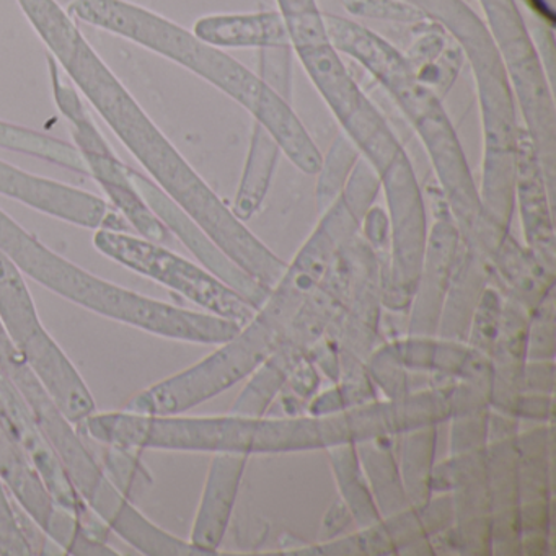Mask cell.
Returning <instances> with one entry per match:
<instances>
[{"instance_id": "6da1fadb", "label": "cell", "mask_w": 556, "mask_h": 556, "mask_svg": "<svg viewBox=\"0 0 556 556\" xmlns=\"http://www.w3.org/2000/svg\"><path fill=\"white\" fill-rule=\"evenodd\" d=\"M328 40L338 53L357 61L392 97L428 151L441 194L468 249L490 263L506 233L484 213L480 191L468 167L457 132L441 97L416 77L405 54L364 25L324 14Z\"/></svg>"}, {"instance_id": "7a4b0ae2", "label": "cell", "mask_w": 556, "mask_h": 556, "mask_svg": "<svg viewBox=\"0 0 556 556\" xmlns=\"http://www.w3.org/2000/svg\"><path fill=\"white\" fill-rule=\"evenodd\" d=\"M67 12L77 21L126 38L197 74L242 105L275 138L282 154L299 170L307 175L320 170L321 152L291 103L226 51L126 0H73Z\"/></svg>"}, {"instance_id": "3957f363", "label": "cell", "mask_w": 556, "mask_h": 556, "mask_svg": "<svg viewBox=\"0 0 556 556\" xmlns=\"http://www.w3.org/2000/svg\"><path fill=\"white\" fill-rule=\"evenodd\" d=\"M0 252L21 269L22 275L93 314L155 337L187 343H201L210 331V320L201 312L155 301L92 275L48 249L2 210Z\"/></svg>"}, {"instance_id": "277c9868", "label": "cell", "mask_w": 556, "mask_h": 556, "mask_svg": "<svg viewBox=\"0 0 556 556\" xmlns=\"http://www.w3.org/2000/svg\"><path fill=\"white\" fill-rule=\"evenodd\" d=\"M0 372H4L17 387L30 406L48 444L56 452L67 477L87 506L118 535L135 526L141 513L129 497L110 480L92 452L86 447L74 422L67 419L43 383L37 379L0 325Z\"/></svg>"}, {"instance_id": "5b68a950", "label": "cell", "mask_w": 556, "mask_h": 556, "mask_svg": "<svg viewBox=\"0 0 556 556\" xmlns=\"http://www.w3.org/2000/svg\"><path fill=\"white\" fill-rule=\"evenodd\" d=\"M348 245V243H346ZM350 260L346 247L338 253L320 285L301 305L282 334L275 353L249 377L230 413L265 416L299 364L308 359L327 334L334 337L350 292Z\"/></svg>"}, {"instance_id": "8992f818", "label": "cell", "mask_w": 556, "mask_h": 556, "mask_svg": "<svg viewBox=\"0 0 556 556\" xmlns=\"http://www.w3.org/2000/svg\"><path fill=\"white\" fill-rule=\"evenodd\" d=\"M0 325L31 372L74 425L96 413V399L73 361L41 324L21 269L0 252Z\"/></svg>"}, {"instance_id": "52a82bcc", "label": "cell", "mask_w": 556, "mask_h": 556, "mask_svg": "<svg viewBox=\"0 0 556 556\" xmlns=\"http://www.w3.org/2000/svg\"><path fill=\"white\" fill-rule=\"evenodd\" d=\"M93 245L106 258L184 295L207 314L236 321L240 327L258 311L213 273L165 249L162 243L123 230L99 229L93 236Z\"/></svg>"}, {"instance_id": "ba28073f", "label": "cell", "mask_w": 556, "mask_h": 556, "mask_svg": "<svg viewBox=\"0 0 556 556\" xmlns=\"http://www.w3.org/2000/svg\"><path fill=\"white\" fill-rule=\"evenodd\" d=\"M294 51L344 135L377 175L405 154L395 132L357 86L330 41Z\"/></svg>"}, {"instance_id": "9c48e42d", "label": "cell", "mask_w": 556, "mask_h": 556, "mask_svg": "<svg viewBox=\"0 0 556 556\" xmlns=\"http://www.w3.org/2000/svg\"><path fill=\"white\" fill-rule=\"evenodd\" d=\"M389 206V262L382 266V304L408 312L428 245V216L408 155L402 154L377 175Z\"/></svg>"}, {"instance_id": "30bf717a", "label": "cell", "mask_w": 556, "mask_h": 556, "mask_svg": "<svg viewBox=\"0 0 556 556\" xmlns=\"http://www.w3.org/2000/svg\"><path fill=\"white\" fill-rule=\"evenodd\" d=\"M351 279L346 307L338 324L340 382H363L367 357L376 350L382 317V263L357 233L346 245Z\"/></svg>"}, {"instance_id": "8fae6325", "label": "cell", "mask_w": 556, "mask_h": 556, "mask_svg": "<svg viewBox=\"0 0 556 556\" xmlns=\"http://www.w3.org/2000/svg\"><path fill=\"white\" fill-rule=\"evenodd\" d=\"M454 523L451 493H438L419 506L382 517L361 532L325 540L318 545L286 552L288 555H432L431 539Z\"/></svg>"}, {"instance_id": "7c38bea8", "label": "cell", "mask_w": 556, "mask_h": 556, "mask_svg": "<svg viewBox=\"0 0 556 556\" xmlns=\"http://www.w3.org/2000/svg\"><path fill=\"white\" fill-rule=\"evenodd\" d=\"M480 4L520 112L526 115L545 112L552 105V90L516 0H480Z\"/></svg>"}, {"instance_id": "4fadbf2b", "label": "cell", "mask_w": 556, "mask_h": 556, "mask_svg": "<svg viewBox=\"0 0 556 556\" xmlns=\"http://www.w3.org/2000/svg\"><path fill=\"white\" fill-rule=\"evenodd\" d=\"M0 194L84 229L125 230V219L106 201L71 185L48 180L0 161Z\"/></svg>"}, {"instance_id": "5bb4252c", "label": "cell", "mask_w": 556, "mask_h": 556, "mask_svg": "<svg viewBox=\"0 0 556 556\" xmlns=\"http://www.w3.org/2000/svg\"><path fill=\"white\" fill-rule=\"evenodd\" d=\"M0 409L8 418L15 438L27 452L28 458L43 480L45 486L50 491L54 503L73 513L86 529L99 526L102 519L87 506L86 501L77 493L73 481L70 480L63 464L58 458L56 452L48 444L47 438L41 432L30 406L27 405L17 387L9 380L4 372H0Z\"/></svg>"}, {"instance_id": "9a60e30c", "label": "cell", "mask_w": 556, "mask_h": 556, "mask_svg": "<svg viewBox=\"0 0 556 556\" xmlns=\"http://www.w3.org/2000/svg\"><path fill=\"white\" fill-rule=\"evenodd\" d=\"M434 224L429 230L421 275L409 304V337H435L445 295L451 285L460 233L448 213L444 198H435Z\"/></svg>"}, {"instance_id": "2e32d148", "label": "cell", "mask_w": 556, "mask_h": 556, "mask_svg": "<svg viewBox=\"0 0 556 556\" xmlns=\"http://www.w3.org/2000/svg\"><path fill=\"white\" fill-rule=\"evenodd\" d=\"M132 184L138 188L146 203L149 204L155 216L164 223V226L174 233L201 263L203 268L213 273L220 281L236 289L247 301L252 302L256 308L262 307L268 298L269 289L263 288L255 279L250 278L243 269H240L229 256L224 255L216 243L154 184L139 172L128 168Z\"/></svg>"}, {"instance_id": "e0dca14e", "label": "cell", "mask_w": 556, "mask_h": 556, "mask_svg": "<svg viewBox=\"0 0 556 556\" xmlns=\"http://www.w3.org/2000/svg\"><path fill=\"white\" fill-rule=\"evenodd\" d=\"M514 204L519 207L527 249L555 271L556 243L553 227V193L546 184L539 155L526 129L520 128L514 165Z\"/></svg>"}, {"instance_id": "ac0fdd59", "label": "cell", "mask_w": 556, "mask_h": 556, "mask_svg": "<svg viewBox=\"0 0 556 556\" xmlns=\"http://www.w3.org/2000/svg\"><path fill=\"white\" fill-rule=\"evenodd\" d=\"M486 483L490 494L493 555H522L517 434L488 442Z\"/></svg>"}, {"instance_id": "d6986e66", "label": "cell", "mask_w": 556, "mask_h": 556, "mask_svg": "<svg viewBox=\"0 0 556 556\" xmlns=\"http://www.w3.org/2000/svg\"><path fill=\"white\" fill-rule=\"evenodd\" d=\"M247 462L249 455L230 452L214 454L211 460L190 539L207 556L216 555L226 536Z\"/></svg>"}, {"instance_id": "ffe728a7", "label": "cell", "mask_w": 556, "mask_h": 556, "mask_svg": "<svg viewBox=\"0 0 556 556\" xmlns=\"http://www.w3.org/2000/svg\"><path fill=\"white\" fill-rule=\"evenodd\" d=\"M527 328L529 312L522 305L504 299L500 330L491 350L493 387L490 408L513 416L514 405L523 392L527 364Z\"/></svg>"}, {"instance_id": "44dd1931", "label": "cell", "mask_w": 556, "mask_h": 556, "mask_svg": "<svg viewBox=\"0 0 556 556\" xmlns=\"http://www.w3.org/2000/svg\"><path fill=\"white\" fill-rule=\"evenodd\" d=\"M504 299L522 305L527 312L539 307L540 302L555 291V271L546 268L527 247L520 245L506 233L488 263Z\"/></svg>"}, {"instance_id": "7402d4cb", "label": "cell", "mask_w": 556, "mask_h": 556, "mask_svg": "<svg viewBox=\"0 0 556 556\" xmlns=\"http://www.w3.org/2000/svg\"><path fill=\"white\" fill-rule=\"evenodd\" d=\"M0 480L21 509L47 532L58 504L0 409Z\"/></svg>"}, {"instance_id": "603a6c76", "label": "cell", "mask_w": 556, "mask_h": 556, "mask_svg": "<svg viewBox=\"0 0 556 556\" xmlns=\"http://www.w3.org/2000/svg\"><path fill=\"white\" fill-rule=\"evenodd\" d=\"M193 34L220 50L291 47L285 18L278 11L207 15L194 24Z\"/></svg>"}, {"instance_id": "cb8c5ba5", "label": "cell", "mask_w": 556, "mask_h": 556, "mask_svg": "<svg viewBox=\"0 0 556 556\" xmlns=\"http://www.w3.org/2000/svg\"><path fill=\"white\" fill-rule=\"evenodd\" d=\"M84 159L89 167V175L96 178L113 206L122 214L123 219L131 224L142 239L155 243H165L170 240V230L155 216L154 211L149 207L138 188L132 184L129 167L123 165L113 152L86 155Z\"/></svg>"}, {"instance_id": "d4e9b609", "label": "cell", "mask_w": 556, "mask_h": 556, "mask_svg": "<svg viewBox=\"0 0 556 556\" xmlns=\"http://www.w3.org/2000/svg\"><path fill=\"white\" fill-rule=\"evenodd\" d=\"M490 278L488 263L460 240L435 337L467 341L471 317Z\"/></svg>"}, {"instance_id": "484cf974", "label": "cell", "mask_w": 556, "mask_h": 556, "mask_svg": "<svg viewBox=\"0 0 556 556\" xmlns=\"http://www.w3.org/2000/svg\"><path fill=\"white\" fill-rule=\"evenodd\" d=\"M282 151L271 135L260 123H253L245 167L237 188L233 214L240 220H250L265 203Z\"/></svg>"}, {"instance_id": "4316f807", "label": "cell", "mask_w": 556, "mask_h": 556, "mask_svg": "<svg viewBox=\"0 0 556 556\" xmlns=\"http://www.w3.org/2000/svg\"><path fill=\"white\" fill-rule=\"evenodd\" d=\"M520 506L553 501V422L517 432Z\"/></svg>"}, {"instance_id": "83f0119b", "label": "cell", "mask_w": 556, "mask_h": 556, "mask_svg": "<svg viewBox=\"0 0 556 556\" xmlns=\"http://www.w3.org/2000/svg\"><path fill=\"white\" fill-rule=\"evenodd\" d=\"M392 441L393 438H377L356 444L361 467L382 517L392 516L412 506L403 488Z\"/></svg>"}, {"instance_id": "f1b7e54d", "label": "cell", "mask_w": 556, "mask_h": 556, "mask_svg": "<svg viewBox=\"0 0 556 556\" xmlns=\"http://www.w3.org/2000/svg\"><path fill=\"white\" fill-rule=\"evenodd\" d=\"M400 475L403 488L412 506L428 503L434 493L431 490V475L434 468L438 425L422 426L399 435Z\"/></svg>"}, {"instance_id": "f546056e", "label": "cell", "mask_w": 556, "mask_h": 556, "mask_svg": "<svg viewBox=\"0 0 556 556\" xmlns=\"http://www.w3.org/2000/svg\"><path fill=\"white\" fill-rule=\"evenodd\" d=\"M327 454L338 481L341 501L350 509L354 523H357L361 529H366L379 522L382 516L377 509L366 475L361 467L356 444L334 445L327 448Z\"/></svg>"}, {"instance_id": "4dcf8cb0", "label": "cell", "mask_w": 556, "mask_h": 556, "mask_svg": "<svg viewBox=\"0 0 556 556\" xmlns=\"http://www.w3.org/2000/svg\"><path fill=\"white\" fill-rule=\"evenodd\" d=\"M51 86H53L54 102L58 110L63 113L64 118L71 123L73 138L80 154H110L109 142L103 138L102 132L97 128L89 112L80 100L79 92L73 84L66 83L60 67L50 58Z\"/></svg>"}, {"instance_id": "1f68e13d", "label": "cell", "mask_w": 556, "mask_h": 556, "mask_svg": "<svg viewBox=\"0 0 556 556\" xmlns=\"http://www.w3.org/2000/svg\"><path fill=\"white\" fill-rule=\"evenodd\" d=\"M0 148L21 154L34 155L51 164L89 175L86 159L76 146L67 144L51 136L31 129L21 128L11 123L0 122Z\"/></svg>"}, {"instance_id": "d6a6232c", "label": "cell", "mask_w": 556, "mask_h": 556, "mask_svg": "<svg viewBox=\"0 0 556 556\" xmlns=\"http://www.w3.org/2000/svg\"><path fill=\"white\" fill-rule=\"evenodd\" d=\"M361 154L344 132L337 136L328 149L327 155L321 159L320 170L317 174V207L324 213L343 191L351 172L356 167Z\"/></svg>"}, {"instance_id": "836d02e7", "label": "cell", "mask_w": 556, "mask_h": 556, "mask_svg": "<svg viewBox=\"0 0 556 556\" xmlns=\"http://www.w3.org/2000/svg\"><path fill=\"white\" fill-rule=\"evenodd\" d=\"M279 14L285 18L289 40L294 48L308 47L327 40L324 14L317 0H276Z\"/></svg>"}, {"instance_id": "e575fe53", "label": "cell", "mask_w": 556, "mask_h": 556, "mask_svg": "<svg viewBox=\"0 0 556 556\" xmlns=\"http://www.w3.org/2000/svg\"><path fill=\"white\" fill-rule=\"evenodd\" d=\"M503 307V294L494 286L488 285L477 308H475L473 317H471L467 341H465L468 346L490 356L497 330H500Z\"/></svg>"}, {"instance_id": "d590c367", "label": "cell", "mask_w": 556, "mask_h": 556, "mask_svg": "<svg viewBox=\"0 0 556 556\" xmlns=\"http://www.w3.org/2000/svg\"><path fill=\"white\" fill-rule=\"evenodd\" d=\"M483 475H486V447L454 454L432 468L431 490L434 494L451 493Z\"/></svg>"}, {"instance_id": "8d00e7d4", "label": "cell", "mask_w": 556, "mask_h": 556, "mask_svg": "<svg viewBox=\"0 0 556 556\" xmlns=\"http://www.w3.org/2000/svg\"><path fill=\"white\" fill-rule=\"evenodd\" d=\"M527 359L555 361V291L529 314Z\"/></svg>"}, {"instance_id": "74e56055", "label": "cell", "mask_w": 556, "mask_h": 556, "mask_svg": "<svg viewBox=\"0 0 556 556\" xmlns=\"http://www.w3.org/2000/svg\"><path fill=\"white\" fill-rule=\"evenodd\" d=\"M354 17L387 24L415 25L425 21V14L406 0H341Z\"/></svg>"}, {"instance_id": "f35d334b", "label": "cell", "mask_w": 556, "mask_h": 556, "mask_svg": "<svg viewBox=\"0 0 556 556\" xmlns=\"http://www.w3.org/2000/svg\"><path fill=\"white\" fill-rule=\"evenodd\" d=\"M260 51L258 77L286 102L292 103V47L265 48Z\"/></svg>"}, {"instance_id": "ab89813d", "label": "cell", "mask_w": 556, "mask_h": 556, "mask_svg": "<svg viewBox=\"0 0 556 556\" xmlns=\"http://www.w3.org/2000/svg\"><path fill=\"white\" fill-rule=\"evenodd\" d=\"M488 415H490V408L460 413L448 419L451 421V455L486 447Z\"/></svg>"}, {"instance_id": "60d3db41", "label": "cell", "mask_w": 556, "mask_h": 556, "mask_svg": "<svg viewBox=\"0 0 556 556\" xmlns=\"http://www.w3.org/2000/svg\"><path fill=\"white\" fill-rule=\"evenodd\" d=\"M465 54L462 48L451 41L444 53L422 70L415 71L416 77L421 80L425 86H428L432 92L438 93L439 97L447 96L448 90L454 86L464 67Z\"/></svg>"}, {"instance_id": "b9f144b4", "label": "cell", "mask_w": 556, "mask_h": 556, "mask_svg": "<svg viewBox=\"0 0 556 556\" xmlns=\"http://www.w3.org/2000/svg\"><path fill=\"white\" fill-rule=\"evenodd\" d=\"M28 555H34V549L18 523L17 507L0 480V556Z\"/></svg>"}, {"instance_id": "7bdbcfd3", "label": "cell", "mask_w": 556, "mask_h": 556, "mask_svg": "<svg viewBox=\"0 0 556 556\" xmlns=\"http://www.w3.org/2000/svg\"><path fill=\"white\" fill-rule=\"evenodd\" d=\"M106 447H109V455L105 454L103 470H106L110 480L123 491L126 497L132 496L139 486H146V483H149L146 480L148 471L129 455L131 448L113 447V445H106Z\"/></svg>"}, {"instance_id": "ee69618b", "label": "cell", "mask_w": 556, "mask_h": 556, "mask_svg": "<svg viewBox=\"0 0 556 556\" xmlns=\"http://www.w3.org/2000/svg\"><path fill=\"white\" fill-rule=\"evenodd\" d=\"M363 230V239L366 240L367 245L377 253V256L386 253L389 250L390 243V226L389 216L386 211L379 206H370L367 213L364 214L363 223H361V229ZM389 255V252H387Z\"/></svg>"}, {"instance_id": "f6af8a7d", "label": "cell", "mask_w": 556, "mask_h": 556, "mask_svg": "<svg viewBox=\"0 0 556 556\" xmlns=\"http://www.w3.org/2000/svg\"><path fill=\"white\" fill-rule=\"evenodd\" d=\"M514 418L527 421L553 422V395L546 393H520L513 409Z\"/></svg>"}, {"instance_id": "bcb514c9", "label": "cell", "mask_w": 556, "mask_h": 556, "mask_svg": "<svg viewBox=\"0 0 556 556\" xmlns=\"http://www.w3.org/2000/svg\"><path fill=\"white\" fill-rule=\"evenodd\" d=\"M555 361H527L523 370V392L553 395Z\"/></svg>"}, {"instance_id": "7dc6e473", "label": "cell", "mask_w": 556, "mask_h": 556, "mask_svg": "<svg viewBox=\"0 0 556 556\" xmlns=\"http://www.w3.org/2000/svg\"><path fill=\"white\" fill-rule=\"evenodd\" d=\"M351 522H354L353 516H351L350 509L343 501L333 504L325 516L324 526H321V535L325 540L337 539L341 535L343 530L348 529Z\"/></svg>"}, {"instance_id": "c3c4849f", "label": "cell", "mask_w": 556, "mask_h": 556, "mask_svg": "<svg viewBox=\"0 0 556 556\" xmlns=\"http://www.w3.org/2000/svg\"><path fill=\"white\" fill-rule=\"evenodd\" d=\"M526 2L545 24H548L549 28L555 27V11L549 0H526Z\"/></svg>"}]
</instances>
